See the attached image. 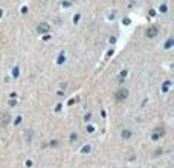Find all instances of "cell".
Wrapping results in <instances>:
<instances>
[{
    "label": "cell",
    "mask_w": 174,
    "mask_h": 168,
    "mask_svg": "<svg viewBox=\"0 0 174 168\" xmlns=\"http://www.w3.org/2000/svg\"><path fill=\"white\" fill-rule=\"evenodd\" d=\"M127 96H128V90L127 89H119L118 92H116L115 98H116V101H124Z\"/></svg>",
    "instance_id": "cell-1"
},
{
    "label": "cell",
    "mask_w": 174,
    "mask_h": 168,
    "mask_svg": "<svg viewBox=\"0 0 174 168\" xmlns=\"http://www.w3.org/2000/svg\"><path fill=\"white\" fill-rule=\"evenodd\" d=\"M9 121H11V116H9L8 113H3V115L0 116V125H8Z\"/></svg>",
    "instance_id": "cell-2"
},
{
    "label": "cell",
    "mask_w": 174,
    "mask_h": 168,
    "mask_svg": "<svg viewBox=\"0 0 174 168\" xmlns=\"http://www.w3.org/2000/svg\"><path fill=\"white\" fill-rule=\"evenodd\" d=\"M147 35H148V37H156V35H157V28L156 26H151L150 29H148V31H147Z\"/></svg>",
    "instance_id": "cell-3"
},
{
    "label": "cell",
    "mask_w": 174,
    "mask_h": 168,
    "mask_svg": "<svg viewBox=\"0 0 174 168\" xmlns=\"http://www.w3.org/2000/svg\"><path fill=\"white\" fill-rule=\"evenodd\" d=\"M49 31V25L47 23H40L38 25V32H47Z\"/></svg>",
    "instance_id": "cell-4"
},
{
    "label": "cell",
    "mask_w": 174,
    "mask_h": 168,
    "mask_svg": "<svg viewBox=\"0 0 174 168\" xmlns=\"http://www.w3.org/2000/svg\"><path fill=\"white\" fill-rule=\"evenodd\" d=\"M130 136H131V131L130 130H122V138H124V139H128Z\"/></svg>",
    "instance_id": "cell-5"
}]
</instances>
